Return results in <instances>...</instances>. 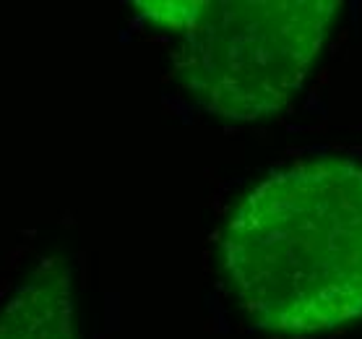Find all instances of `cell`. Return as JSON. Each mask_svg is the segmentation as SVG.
<instances>
[{
	"label": "cell",
	"mask_w": 362,
	"mask_h": 339,
	"mask_svg": "<svg viewBox=\"0 0 362 339\" xmlns=\"http://www.w3.org/2000/svg\"><path fill=\"white\" fill-rule=\"evenodd\" d=\"M0 339H81L66 258H45L0 308Z\"/></svg>",
	"instance_id": "3957f363"
},
{
	"label": "cell",
	"mask_w": 362,
	"mask_h": 339,
	"mask_svg": "<svg viewBox=\"0 0 362 339\" xmlns=\"http://www.w3.org/2000/svg\"><path fill=\"white\" fill-rule=\"evenodd\" d=\"M219 261L264 334L310 339L362 321V165L313 157L261 178L224 219Z\"/></svg>",
	"instance_id": "6da1fadb"
},
{
	"label": "cell",
	"mask_w": 362,
	"mask_h": 339,
	"mask_svg": "<svg viewBox=\"0 0 362 339\" xmlns=\"http://www.w3.org/2000/svg\"><path fill=\"white\" fill-rule=\"evenodd\" d=\"M136 8L173 37L182 89L206 113L250 123L289 108L341 6L337 0H146Z\"/></svg>",
	"instance_id": "7a4b0ae2"
}]
</instances>
